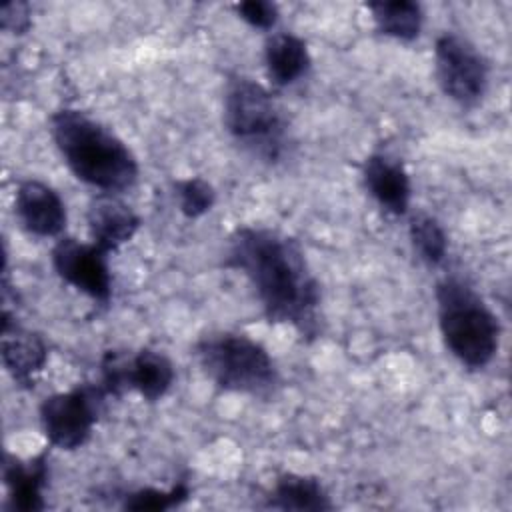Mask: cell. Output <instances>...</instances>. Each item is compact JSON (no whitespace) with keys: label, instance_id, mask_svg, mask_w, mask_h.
Returning a JSON list of instances; mask_svg holds the SVG:
<instances>
[{"label":"cell","instance_id":"cell-20","mask_svg":"<svg viewBox=\"0 0 512 512\" xmlns=\"http://www.w3.org/2000/svg\"><path fill=\"white\" fill-rule=\"evenodd\" d=\"M172 190L178 200V210L190 220L200 218L206 212H210L216 202L214 186L208 180H204L202 176L174 180Z\"/></svg>","mask_w":512,"mask_h":512},{"label":"cell","instance_id":"cell-9","mask_svg":"<svg viewBox=\"0 0 512 512\" xmlns=\"http://www.w3.org/2000/svg\"><path fill=\"white\" fill-rule=\"evenodd\" d=\"M50 262L58 278L98 304L112 298L110 254L94 242L60 236L50 250Z\"/></svg>","mask_w":512,"mask_h":512},{"label":"cell","instance_id":"cell-6","mask_svg":"<svg viewBox=\"0 0 512 512\" xmlns=\"http://www.w3.org/2000/svg\"><path fill=\"white\" fill-rule=\"evenodd\" d=\"M108 398L98 380L46 396L40 402L38 418L50 446L68 452L82 448L92 438Z\"/></svg>","mask_w":512,"mask_h":512},{"label":"cell","instance_id":"cell-11","mask_svg":"<svg viewBox=\"0 0 512 512\" xmlns=\"http://www.w3.org/2000/svg\"><path fill=\"white\" fill-rule=\"evenodd\" d=\"M48 362L42 334L18 324L10 310H2V364L18 388H34Z\"/></svg>","mask_w":512,"mask_h":512},{"label":"cell","instance_id":"cell-12","mask_svg":"<svg viewBox=\"0 0 512 512\" xmlns=\"http://www.w3.org/2000/svg\"><path fill=\"white\" fill-rule=\"evenodd\" d=\"M86 226L90 240L110 254L136 236L140 216L120 194L98 192L88 202Z\"/></svg>","mask_w":512,"mask_h":512},{"label":"cell","instance_id":"cell-17","mask_svg":"<svg viewBox=\"0 0 512 512\" xmlns=\"http://www.w3.org/2000/svg\"><path fill=\"white\" fill-rule=\"evenodd\" d=\"M374 28L388 38L412 42L420 36L424 26L422 6L414 0H376L366 2Z\"/></svg>","mask_w":512,"mask_h":512},{"label":"cell","instance_id":"cell-5","mask_svg":"<svg viewBox=\"0 0 512 512\" xmlns=\"http://www.w3.org/2000/svg\"><path fill=\"white\" fill-rule=\"evenodd\" d=\"M224 128L254 158L276 164L288 150V122L272 92L234 74L224 88Z\"/></svg>","mask_w":512,"mask_h":512},{"label":"cell","instance_id":"cell-18","mask_svg":"<svg viewBox=\"0 0 512 512\" xmlns=\"http://www.w3.org/2000/svg\"><path fill=\"white\" fill-rule=\"evenodd\" d=\"M408 238L414 252L426 266L436 268L446 260L448 234L436 216L424 210L414 212L408 218Z\"/></svg>","mask_w":512,"mask_h":512},{"label":"cell","instance_id":"cell-21","mask_svg":"<svg viewBox=\"0 0 512 512\" xmlns=\"http://www.w3.org/2000/svg\"><path fill=\"white\" fill-rule=\"evenodd\" d=\"M232 10L240 20L256 30H272L278 22V6L270 0H244L232 4Z\"/></svg>","mask_w":512,"mask_h":512},{"label":"cell","instance_id":"cell-16","mask_svg":"<svg viewBox=\"0 0 512 512\" xmlns=\"http://www.w3.org/2000/svg\"><path fill=\"white\" fill-rule=\"evenodd\" d=\"M264 506L272 510L326 512L334 508V502L316 476L284 472L274 480Z\"/></svg>","mask_w":512,"mask_h":512},{"label":"cell","instance_id":"cell-22","mask_svg":"<svg viewBox=\"0 0 512 512\" xmlns=\"http://www.w3.org/2000/svg\"><path fill=\"white\" fill-rule=\"evenodd\" d=\"M0 26L12 34H26L32 26V8L28 2L12 0L0 6Z\"/></svg>","mask_w":512,"mask_h":512},{"label":"cell","instance_id":"cell-14","mask_svg":"<svg viewBox=\"0 0 512 512\" xmlns=\"http://www.w3.org/2000/svg\"><path fill=\"white\" fill-rule=\"evenodd\" d=\"M48 456L46 452L20 460L6 454L2 478L8 492V504L16 512H40L46 508L44 488L48 486Z\"/></svg>","mask_w":512,"mask_h":512},{"label":"cell","instance_id":"cell-1","mask_svg":"<svg viewBox=\"0 0 512 512\" xmlns=\"http://www.w3.org/2000/svg\"><path fill=\"white\" fill-rule=\"evenodd\" d=\"M224 266L240 272L272 324H286L304 342L322 334V290L302 244L266 226H238L228 236Z\"/></svg>","mask_w":512,"mask_h":512},{"label":"cell","instance_id":"cell-3","mask_svg":"<svg viewBox=\"0 0 512 512\" xmlns=\"http://www.w3.org/2000/svg\"><path fill=\"white\" fill-rule=\"evenodd\" d=\"M436 316L446 350L468 370L486 368L500 344V322L486 300L462 276L436 282Z\"/></svg>","mask_w":512,"mask_h":512},{"label":"cell","instance_id":"cell-2","mask_svg":"<svg viewBox=\"0 0 512 512\" xmlns=\"http://www.w3.org/2000/svg\"><path fill=\"white\" fill-rule=\"evenodd\" d=\"M50 136L76 180L110 194H122L136 184L140 166L134 152L88 112L78 108L52 112Z\"/></svg>","mask_w":512,"mask_h":512},{"label":"cell","instance_id":"cell-7","mask_svg":"<svg viewBox=\"0 0 512 512\" xmlns=\"http://www.w3.org/2000/svg\"><path fill=\"white\" fill-rule=\"evenodd\" d=\"M434 76L446 98L474 108L488 90L490 64L468 38L442 32L434 40Z\"/></svg>","mask_w":512,"mask_h":512},{"label":"cell","instance_id":"cell-15","mask_svg":"<svg viewBox=\"0 0 512 512\" xmlns=\"http://www.w3.org/2000/svg\"><path fill=\"white\" fill-rule=\"evenodd\" d=\"M312 66L304 38L292 32H274L264 42V68L268 80L278 86H292L308 74Z\"/></svg>","mask_w":512,"mask_h":512},{"label":"cell","instance_id":"cell-10","mask_svg":"<svg viewBox=\"0 0 512 512\" xmlns=\"http://www.w3.org/2000/svg\"><path fill=\"white\" fill-rule=\"evenodd\" d=\"M14 214L20 226L36 238H60L68 222L60 194L36 178H24L16 184Z\"/></svg>","mask_w":512,"mask_h":512},{"label":"cell","instance_id":"cell-13","mask_svg":"<svg viewBox=\"0 0 512 512\" xmlns=\"http://www.w3.org/2000/svg\"><path fill=\"white\" fill-rule=\"evenodd\" d=\"M362 182L376 204L392 214L404 216L410 208L412 182L404 162L388 152H374L362 164Z\"/></svg>","mask_w":512,"mask_h":512},{"label":"cell","instance_id":"cell-4","mask_svg":"<svg viewBox=\"0 0 512 512\" xmlns=\"http://www.w3.org/2000/svg\"><path fill=\"white\" fill-rule=\"evenodd\" d=\"M192 356L204 376L224 392L266 400L282 382L270 352L242 332L204 334L194 342Z\"/></svg>","mask_w":512,"mask_h":512},{"label":"cell","instance_id":"cell-19","mask_svg":"<svg viewBox=\"0 0 512 512\" xmlns=\"http://www.w3.org/2000/svg\"><path fill=\"white\" fill-rule=\"evenodd\" d=\"M190 498V488L186 482H178L170 488H138L134 492H128L122 500L124 510L132 512H164L178 508Z\"/></svg>","mask_w":512,"mask_h":512},{"label":"cell","instance_id":"cell-8","mask_svg":"<svg viewBox=\"0 0 512 512\" xmlns=\"http://www.w3.org/2000/svg\"><path fill=\"white\" fill-rule=\"evenodd\" d=\"M174 378V364L164 352L140 348L128 356L106 352L100 362L98 382L112 398L136 392L146 402H158L168 394Z\"/></svg>","mask_w":512,"mask_h":512}]
</instances>
